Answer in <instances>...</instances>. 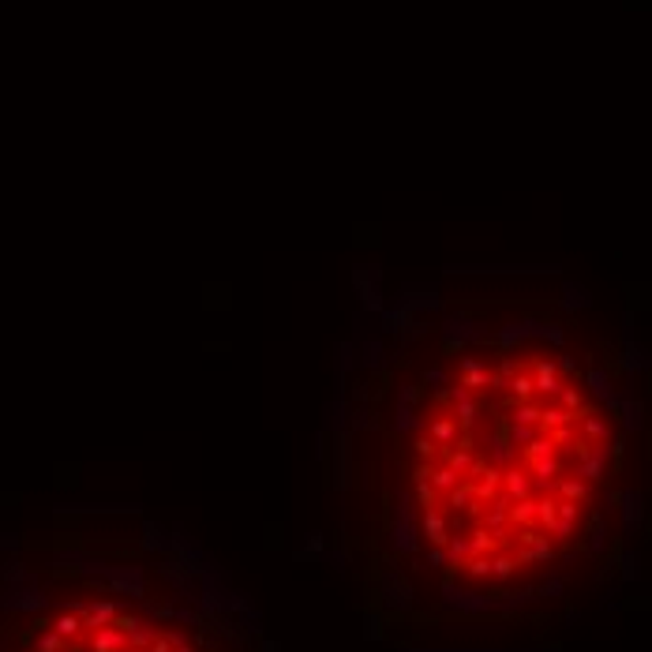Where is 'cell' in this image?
<instances>
[{"instance_id":"5b68a950","label":"cell","mask_w":652,"mask_h":652,"mask_svg":"<svg viewBox=\"0 0 652 652\" xmlns=\"http://www.w3.org/2000/svg\"><path fill=\"white\" fill-rule=\"evenodd\" d=\"M379 319H382V330H390V334H402V330H409V319H412V315H409L405 308H397V311H394V308H390V311L382 308Z\"/></svg>"},{"instance_id":"7a4b0ae2","label":"cell","mask_w":652,"mask_h":652,"mask_svg":"<svg viewBox=\"0 0 652 652\" xmlns=\"http://www.w3.org/2000/svg\"><path fill=\"white\" fill-rule=\"evenodd\" d=\"M458 382H461L465 390H473V387H487L491 375H487V368L476 360V356H465V360H461V379H458Z\"/></svg>"},{"instance_id":"8992f818","label":"cell","mask_w":652,"mask_h":652,"mask_svg":"<svg viewBox=\"0 0 652 652\" xmlns=\"http://www.w3.org/2000/svg\"><path fill=\"white\" fill-rule=\"evenodd\" d=\"M394 428H397V431H420V428H424V420L416 416V412H412V405H397Z\"/></svg>"},{"instance_id":"7c38bea8","label":"cell","mask_w":652,"mask_h":652,"mask_svg":"<svg viewBox=\"0 0 652 652\" xmlns=\"http://www.w3.org/2000/svg\"><path fill=\"white\" fill-rule=\"evenodd\" d=\"M585 435H589V438H607V424L600 416H585Z\"/></svg>"},{"instance_id":"8fae6325","label":"cell","mask_w":652,"mask_h":652,"mask_svg":"<svg viewBox=\"0 0 652 652\" xmlns=\"http://www.w3.org/2000/svg\"><path fill=\"white\" fill-rule=\"evenodd\" d=\"M507 387L514 390V397H517V402H525V397L532 394V379H525V375H514V379L507 382Z\"/></svg>"},{"instance_id":"9a60e30c","label":"cell","mask_w":652,"mask_h":652,"mask_svg":"<svg viewBox=\"0 0 652 652\" xmlns=\"http://www.w3.org/2000/svg\"><path fill=\"white\" fill-rule=\"evenodd\" d=\"M641 424V405H626V428H637Z\"/></svg>"},{"instance_id":"e0dca14e","label":"cell","mask_w":652,"mask_h":652,"mask_svg":"<svg viewBox=\"0 0 652 652\" xmlns=\"http://www.w3.org/2000/svg\"><path fill=\"white\" fill-rule=\"evenodd\" d=\"M402 405H416V387H402Z\"/></svg>"},{"instance_id":"30bf717a","label":"cell","mask_w":652,"mask_h":652,"mask_svg":"<svg viewBox=\"0 0 652 652\" xmlns=\"http://www.w3.org/2000/svg\"><path fill=\"white\" fill-rule=\"evenodd\" d=\"M446 382H450V375H446V371H438V368L424 371V387H428V390H443Z\"/></svg>"},{"instance_id":"4fadbf2b","label":"cell","mask_w":652,"mask_h":652,"mask_svg":"<svg viewBox=\"0 0 652 652\" xmlns=\"http://www.w3.org/2000/svg\"><path fill=\"white\" fill-rule=\"evenodd\" d=\"M585 304H589V297H585L578 285H566V308L574 311V308H585Z\"/></svg>"},{"instance_id":"9c48e42d","label":"cell","mask_w":652,"mask_h":652,"mask_svg":"<svg viewBox=\"0 0 652 652\" xmlns=\"http://www.w3.org/2000/svg\"><path fill=\"white\" fill-rule=\"evenodd\" d=\"M364 364L368 368H379L382 364V341L379 338H368L364 341Z\"/></svg>"},{"instance_id":"2e32d148","label":"cell","mask_w":652,"mask_h":652,"mask_svg":"<svg viewBox=\"0 0 652 652\" xmlns=\"http://www.w3.org/2000/svg\"><path fill=\"white\" fill-rule=\"evenodd\" d=\"M338 353H341V368H353V360H356V356H353V345H349V341H345V345H341V349H338Z\"/></svg>"},{"instance_id":"52a82bcc","label":"cell","mask_w":652,"mask_h":652,"mask_svg":"<svg viewBox=\"0 0 652 652\" xmlns=\"http://www.w3.org/2000/svg\"><path fill=\"white\" fill-rule=\"evenodd\" d=\"M540 405H532V402H517V409H514V424H540Z\"/></svg>"},{"instance_id":"ac0fdd59","label":"cell","mask_w":652,"mask_h":652,"mask_svg":"<svg viewBox=\"0 0 652 652\" xmlns=\"http://www.w3.org/2000/svg\"><path fill=\"white\" fill-rule=\"evenodd\" d=\"M0 551H16V540H11V536H0Z\"/></svg>"},{"instance_id":"6da1fadb","label":"cell","mask_w":652,"mask_h":652,"mask_svg":"<svg viewBox=\"0 0 652 652\" xmlns=\"http://www.w3.org/2000/svg\"><path fill=\"white\" fill-rule=\"evenodd\" d=\"M443 330H446L450 345H454V341H480V338H484L480 330H476V323H473V319H465V315H450Z\"/></svg>"},{"instance_id":"5bb4252c","label":"cell","mask_w":652,"mask_h":652,"mask_svg":"<svg viewBox=\"0 0 652 652\" xmlns=\"http://www.w3.org/2000/svg\"><path fill=\"white\" fill-rule=\"evenodd\" d=\"M558 394H563V405H558V409H566V412H578L581 409V394L578 390H558Z\"/></svg>"},{"instance_id":"ba28073f","label":"cell","mask_w":652,"mask_h":652,"mask_svg":"<svg viewBox=\"0 0 652 652\" xmlns=\"http://www.w3.org/2000/svg\"><path fill=\"white\" fill-rule=\"evenodd\" d=\"M589 387L600 394V397H607V405H615V394H611V382H607L604 371H589Z\"/></svg>"},{"instance_id":"277c9868","label":"cell","mask_w":652,"mask_h":652,"mask_svg":"<svg viewBox=\"0 0 652 652\" xmlns=\"http://www.w3.org/2000/svg\"><path fill=\"white\" fill-rule=\"evenodd\" d=\"M532 390H540V394H558V390H563L555 364H536V379H532Z\"/></svg>"},{"instance_id":"3957f363","label":"cell","mask_w":652,"mask_h":652,"mask_svg":"<svg viewBox=\"0 0 652 652\" xmlns=\"http://www.w3.org/2000/svg\"><path fill=\"white\" fill-rule=\"evenodd\" d=\"M428 438H431L435 446H458V420H446V416L431 420Z\"/></svg>"}]
</instances>
